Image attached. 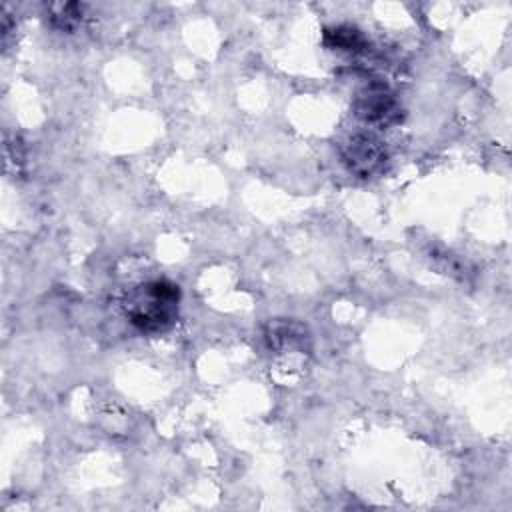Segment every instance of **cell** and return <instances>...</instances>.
<instances>
[{
  "label": "cell",
  "mask_w": 512,
  "mask_h": 512,
  "mask_svg": "<svg viewBox=\"0 0 512 512\" xmlns=\"http://www.w3.org/2000/svg\"><path fill=\"white\" fill-rule=\"evenodd\" d=\"M180 288L164 278L136 286L126 302L128 322L142 334H162L170 330L178 318Z\"/></svg>",
  "instance_id": "6da1fadb"
},
{
  "label": "cell",
  "mask_w": 512,
  "mask_h": 512,
  "mask_svg": "<svg viewBox=\"0 0 512 512\" xmlns=\"http://www.w3.org/2000/svg\"><path fill=\"white\" fill-rule=\"evenodd\" d=\"M340 156L346 168L360 178L378 174L388 158L384 144L372 134H352L346 142H342Z\"/></svg>",
  "instance_id": "7a4b0ae2"
},
{
  "label": "cell",
  "mask_w": 512,
  "mask_h": 512,
  "mask_svg": "<svg viewBox=\"0 0 512 512\" xmlns=\"http://www.w3.org/2000/svg\"><path fill=\"white\" fill-rule=\"evenodd\" d=\"M354 114L366 124L388 126L400 118V106L386 84L372 80L358 90L354 98Z\"/></svg>",
  "instance_id": "3957f363"
},
{
  "label": "cell",
  "mask_w": 512,
  "mask_h": 512,
  "mask_svg": "<svg viewBox=\"0 0 512 512\" xmlns=\"http://www.w3.org/2000/svg\"><path fill=\"white\" fill-rule=\"evenodd\" d=\"M324 44L332 50H340V52H364L368 46V40L364 38V34L350 24H338L332 28L324 30Z\"/></svg>",
  "instance_id": "277c9868"
},
{
  "label": "cell",
  "mask_w": 512,
  "mask_h": 512,
  "mask_svg": "<svg viewBox=\"0 0 512 512\" xmlns=\"http://www.w3.org/2000/svg\"><path fill=\"white\" fill-rule=\"evenodd\" d=\"M82 4L66 2V4H50L48 18L50 24L58 30H74L82 20Z\"/></svg>",
  "instance_id": "5b68a950"
},
{
  "label": "cell",
  "mask_w": 512,
  "mask_h": 512,
  "mask_svg": "<svg viewBox=\"0 0 512 512\" xmlns=\"http://www.w3.org/2000/svg\"><path fill=\"white\" fill-rule=\"evenodd\" d=\"M304 338H306L304 328L298 326V324H292V322L290 324H276L268 332V342H270V346H276V348L302 344Z\"/></svg>",
  "instance_id": "8992f818"
}]
</instances>
